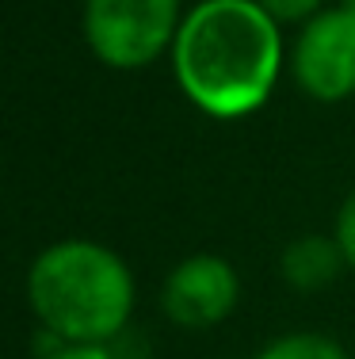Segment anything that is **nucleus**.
<instances>
[{
	"label": "nucleus",
	"instance_id": "obj_5",
	"mask_svg": "<svg viewBox=\"0 0 355 359\" xmlns=\"http://www.w3.org/2000/svg\"><path fill=\"white\" fill-rule=\"evenodd\" d=\"M241 302V279L233 264L214 252H195L168 271L160 287V310L180 329H214Z\"/></svg>",
	"mask_w": 355,
	"mask_h": 359
},
{
	"label": "nucleus",
	"instance_id": "obj_6",
	"mask_svg": "<svg viewBox=\"0 0 355 359\" xmlns=\"http://www.w3.org/2000/svg\"><path fill=\"white\" fill-rule=\"evenodd\" d=\"M279 268H283V279L291 287L321 290V287L333 283V279L340 276V268H348V264H344V252H340V245H336V237L306 233V237H298V241H291L283 249Z\"/></svg>",
	"mask_w": 355,
	"mask_h": 359
},
{
	"label": "nucleus",
	"instance_id": "obj_4",
	"mask_svg": "<svg viewBox=\"0 0 355 359\" xmlns=\"http://www.w3.org/2000/svg\"><path fill=\"white\" fill-rule=\"evenodd\" d=\"M291 76L321 104L355 96V12L336 4L309 15L291 46Z\"/></svg>",
	"mask_w": 355,
	"mask_h": 359
},
{
	"label": "nucleus",
	"instance_id": "obj_2",
	"mask_svg": "<svg viewBox=\"0 0 355 359\" xmlns=\"http://www.w3.org/2000/svg\"><path fill=\"white\" fill-rule=\"evenodd\" d=\"M134 271L88 237L46 245L27 271V302L42 329L69 344H111L134 318Z\"/></svg>",
	"mask_w": 355,
	"mask_h": 359
},
{
	"label": "nucleus",
	"instance_id": "obj_11",
	"mask_svg": "<svg viewBox=\"0 0 355 359\" xmlns=\"http://www.w3.org/2000/svg\"><path fill=\"white\" fill-rule=\"evenodd\" d=\"M340 8H348V12H355V0H340Z\"/></svg>",
	"mask_w": 355,
	"mask_h": 359
},
{
	"label": "nucleus",
	"instance_id": "obj_9",
	"mask_svg": "<svg viewBox=\"0 0 355 359\" xmlns=\"http://www.w3.org/2000/svg\"><path fill=\"white\" fill-rule=\"evenodd\" d=\"M279 23H306L309 15H317L325 8V0H260Z\"/></svg>",
	"mask_w": 355,
	"mask_h": 359
},
{
	"label": "nucleus",
	"instance_id": "obj_3",
	"mask_svg": "<svg viewBox=\"0 0 355 359\" xmlns=\"http://www.w3.org/2000/svg\"><path fill=\"white\" fill-rule=\"evenodd\" d=\"M180 0H84V42L107 69H146L172 54Z\"/></svg>",
	"mask_w": 355,
	"mask_h": 359
},
{
	"label": "nucleus",
	"instance_id": "obj_10",
	"mask_svg": "<svg viewBox=\"0 0 355 359\" xmlns=\"http://www.w3.org/2000/svg\"><path fill=\"white\" fill-rule=\"evenodd\" d=\"M46 359H118L115 344H62Z\"/></svg>",
	"mask_w": 355,
	"mask_h": 359
},
{
	"label": "nucleus",
	"instance_id": "obj_1",
	"mask_svg": "<svg viewBox=\"0 0 355 359\" xmlns=\"http://www.w3.org/2000/svg\"><path fill=\"white\" fill-rule=\"evenodd\" d=\"M172 76L210 118H249L283 73V23L260 0H199L172 42Z\"/></svg>",
	"mask_w": 355,
	"mask_h": 359
},
{
	"label": "nucleus",
	"instance_id": "obj_7",
	"mask_svg": "<svg viewBox=\"0 0 355 359\" xmlns=\"http://www.w3.org/2000/svg\"><path fill=\"white\" fill-rule=\"evenodd\" d=\"M256 359H351L340 340L325 337V332H286L264 344Z\"/></svg>",
	"mask_w": 355,
	"mask_h": 359
},
{
	"label": "nucleus",
	"instance_id": "obj_8",
	"mask_svg": "<svg viewBox=\"0 0 355 359\" xmlns=\"http://www.w3.org/2000/svg\"><path fill=\"white\" fill-rule=\"evenodd\" d=\"M333 237H336V245H340V252H344V264L355 271V191L340 203V210H336Z\"/></svg>",
	"mask_w": 355,
	"mask_h": 359
}]
</instances>
